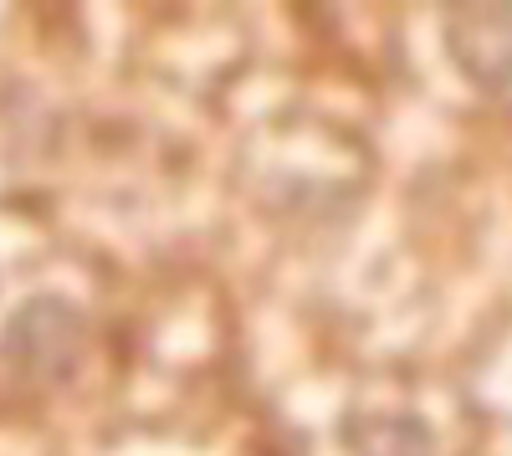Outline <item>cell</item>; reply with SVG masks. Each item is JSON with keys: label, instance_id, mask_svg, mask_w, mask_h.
I'll list each match as a JSON object with an SVG mask.
<instances>
[{"label": "cell", "instance_id": "cell-1", "mask_svg": "<svg viewBox=\"0 0 512 456\" xmlns=\"http://www.w3.org/2000/svg\"><path fill=\"white\" fill-rule=\"evenodd\" d=\"M82 354V318L62 298H31L6 323L0 359L26 385H62Z\"/></svg>", "mask_w": 512, "mask_h": 456}, {"label": "cell", "instance_id": "cell-2", "mask_svg": "<svg viewBox=\"0 0 512 456\" xmlns=\"http://www.w3.org/2000/svg\"><path fill=\"white\" fill-rule=\"evenodd\" d=\"M446 52L477 88H512V6H466L446 16Z\"/></svg>", "mask_w": 512, "mask_h": 456}, {"label": "cell", "instance_id": "cell-3", "mask_svg": "<svg viewBox=\"0 0 512 456\" xmlns=\"http://www.w3.org/2000/svg\"><path fill=\"white\" fill-rule=\"evenodd\" d=\"M354 456H431V431L420 416H364L349 426Z\"/></svg>", "mask_w": 512, "mask_h": 456}]
</instances>
